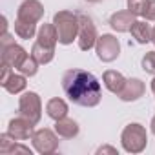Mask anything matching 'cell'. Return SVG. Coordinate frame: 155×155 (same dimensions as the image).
Segmentation results:
<instances>
[{"label":"cell","mask_w":155,"mask_h":155,"mask_svg":"<svg viewBox=\"0 0 155 155\" xmlns=\"http://www.w3.org/2000/svg\"><path fill=\"white\" fill-rule=\"evenodd\" d=\"M62 90L66 97L82 108H95L102 99V90L97 77L86 69L73 68L62 75Z\"/></svg>","instance_id":"cell-1"},{"label":"cell","mask_w":155,"mask_h":155,"mask_svg":"<svg viewBox=\"0 0 155 155\" xmlns=\"http://www.w3.org/2000/svg\"><path fill=\"white\" fill-rule=\"evenodd\" d=\"M53 24L57 28V35H58V44L62 46H69L73 44V40L79 37V15L73 11H58L53 17Z\"/></svg>","instance_id":"cell-2"},{"label":"cell","mask_w":155,"mask_h":155,"mask_svg":"<svg viewBox=\"0 0 155 155\" xmlns=\"http://www.w3.org/2000/svg\"><path fill=\"white\" fill-rule=\"evenodd\" d=\"M120 144L124 148V151L128 153H140L146 150L148 144V133L146 128L139 122H131L128 124L122 133H120Z\"/></svg>","instance_id":"cell-3"},{"label":"cell","mask_w":155,"mask_h":155,"mask_svg":"<svg viewBox=\"0 0 155 155\" xmlns=\"http://www.w3.org/2000/svg\"><path fill=\"white\" fill-rule=\"evenodd\" d=\"M18 115L28 119L31 124H38L42 119V101L38 93L28 91L18 99Z\"/></svg>","instance_id":"cell-4"},{"label":"cell","mask_w":155,"mask_h":155,"mask_svg":"<svg viewBox=\"0 0 155 155\" xmlns=\"http://www.w3.org/2000/svg\"><path fill=\"white\" fill-rule=\"evenodd\" d=\"M31 144H33V148H35L37 153H40V155H51V153H55L58 150L57 131H51L48 128H40V130L33 131Z\"/></svg>","instance_id":"cell-5"},{"label":"cell","mask_w":155,"mask_h":155,"mask_svg":"<svg viewBox=\"0 0 155 155\" xmlns=\"http://www.w3.org/2000/svg\"><path fill=\"white\" fill-rule=\"evenodd\" d=\"M97 28L93 24V20L84 15V13H79V37H77V40H79V48L82 51H90L91 48H95L97 44Z\"/></svg>","instance_id":"cell-6"},{"label":"cell","mask_w":155,"mask_h":155,"mask_svg":"<svg viewBox=\"0 0 155 155\" xmlns=\"http://www.w3.org/2000/svg\"><path fill=\"white\" fill-rule=\"evenodd\" d=\"M95 53H97L99 60H102V62H113V60H117L119 55H120L119 38H115L110 33L101 35L97 38V44H95Z\"/></svg>","instance_id":"cell-7"},{"label":"cell","mask_w":155,"mask_h":155,"mask_svg":"<svg viewBox=\"0 0 155 155\" xmlns=\"http://www.w3.org/2000/svg\"><path fill=\"white\" fill-rule=\"evenodd\" d=\"M42 17H44V6L38 0H24L17 9V18L29 24H37Z\"/></svg>","instance_id":"cell-8"},{"label":"cell","mask_w":155,"mask_h":155,"mask_svg":"<svg viewBox=\"0 0 155 155\" xmlns=\"http://www.w3.org/2000/svg\"><path fill=\"white\" fill-rule=\"evenodd\" d=\"M26 57H28V51L22 46L15 44V42H11V44L2 48V64L9 66L13 69H18Z\"/></svg>","instance_id":"cell-9"},{"label":"cell","mask_w":155,"mask_h":155,"mask_svg":"<svg viewBox=\"0 0 155 155\" xmlns=\"http://www.w3.org/2000/svg\"><path fill=\"white\" fill-rule=\"evenodd\" d=\"M144 91H146V86H144V82L140 79H128L124 88L120 90V93L117 97L122 102H135L144 95Z\"/></svg>","instance_id":"cell-10"},{"label":"cell","mask_w":155,"mask_h":155,"mask_svg":"<svg viewBox=\"0 0 155 155\" xmlns=\"http://www.w3.org/2000/svg\"><path fill=\"white\" fill-rule=\"evenodd\" d=\"M33 126H35V124H31L28 119L17 117V119H11V120H9V124H8V133H9L11 137H15L17 140H28V139H31V135H33Z\"/></svg>","instance_id":"cell-11"},{"label":"cell","mask_w":155,"mask_h":155,"mask_svg":"<svg viewBox=\"0 0 155 155\" xmlns=\"http://www.w3.org/2000/svg\"><path fill=\"white\" fill-rule=\"evenodd\" d=\"M133 22H135V15H133L130 9L117 11V13H113V15L110 17V26H111V29L117 31V33H126V31H130L131 26H133Z\"/></svg>","instance_id":"cell-12"},{"label":"cell","mask_w":155,"mask_h":155,"mask_svg":"<svg viewBox=\"0 0 155 155\" xmlns=\"http://www.w3.org/2000/svg\"><path fill=\"white\" fill-rule=\"evenodd\" d=\"M102 82H104V86H106L108 91L119 95L120 90H122L124 84H126V79H124L122 73H119V71H115V69H108V71H104V75H102Z\"/></svg>","instance_id":"cell-13"},{"label":"cell","mask_w":155,"mask_h":155,"mask_svg":"<svg viewBox=\"0 0 155 155\" xmlns=\"http://www.w3.org/2000/svg\"><path fill=\"white\" fill-rule=\"evenodd\" d=\"M55 131L62 139H73L79 135V124L69 117H62V119L55 120Z\"/></svg>","instance_id":"cell-14"},{"label":"cell","mask_w":155,"mask_h":155,"mask_svg":"<svg viewBox=\"0 0 155 155\" xmlns=\"http://www.w3.org/2000/svg\"><path fill=\"white\" fill-rule=\"evenodd\" d=\"M37 42H40L42 46H48V48H55L57 42H58V35H57V28L55 24H42L37 31Z\"/></svg>","instance_id":"cell-15"},{"label":"cell","mask_w":155,"mask_h":155,"mask_svg":"<svg viewBox=\"0 0 155 155\" xmlns=\"http://www.w3.org/2000/svg\"><path fill=\"white\" fill-rule=\"evenodd\" d=\"M46 113H48V117L53 119V120H58V119H62V117H68V104H66V101H62V99H58V97L49 99V101L46 102Z\"/></svg>","instance_id":"cell-16"},{"label":"cell","mask_w":155,"mask_h":155,"mask_svg":"<svg viewBox=\"0 0 155 155\" xmlns=\"http://www.w3.org/2000/svg\"><path fill=\"white\" fill-rule=\"evenodd\" d=\"M130 31H131V37H133L139 44H148V42H151V28H150V24H146L144 20H135Z\"/></svg>","instance_id":"cell-17"},{"label":"cell","mask_w":155,"mask_h":155,"mask_svg":"<svg viewBox=\"0 0 155 155\" xmlns=\"http://www.w3.org/2000/svg\"><path fill=\"white\" fill-rule=\"evenodd\" d=\"M26 86H28V82H26V75H17L15 71L11 73V77L2 84V88L8 91V93H11V95H17V93H20V91H24L26 90Z\"/></svg>","instance_id":"cell-18"},{"label":"cell","mask_w":155,"mask_h":155,"mask_svg":"<svg viewBox=\"0 0 155 155\" xmlns=\"http://www.w3.org/2000/svg\"><path fill=\"white\" fill-rule=\"evenodd\" d=\"M31 55L38 60V64H49L55 57V48H48L42 46L40 42H35L31 48Z\"/></svg>","instance_id":"cell-19"},{"label":"cell","mask_w":155,"mask_h":155,"mask_svg":"<svg viewBox=\"0 0 155 155\" xmlns=\"http://www.w3.org/2000/svg\"><path fill=\"white\" fill-rule=\"evenodd\" d=\"M37 24H29V22H24V20H15V33L18 38L22 40H29L37 35Z\"/></svg>","instance_id":"cell-20"},{"label":"cell","mask_w":155,"mask_h":155,"mask_svg":"<svg viewBox=\"0 0 155 155\" xmlns=\"http://www.w3.org/2000/svg\"><path fill=\"white\" fill-rule=\"evenodd\" d=\"M38 60L33 57V55H28L26 58H24V62L20 64V68H18V71L22 73V75H26V77H35L37 75V71H38Z\"/></svg>","instance_id":"cell-21"},{"label":"cell","mask_w":155,"mask_h":155,"mask_svg":"<svg viewBox=\"0 0 155 155\" xmlns=\"http://www.w3.org/2000/svg\"><path fill=\"white\" fill-rule=\"evenodd\" d=\"M142 69L150 75H155V51H148L144 57H142V62H140Z\"/></svg>","instance_id":"cell-22"},{"label":"cell","mask_w":155,"mask_h":155,"mask_svg":"<svg viewBox=\"0 0 155 155\" xmlns=\"http://www.w3.org/2000/svg\"><path fill=\"white\" fill-rule=\"evenodd\" d=\"M146 6H148V0H128V9L135 17H142Z\"/></svg>","instance_id":"cell-23"},{"label":"cell","mask_w":155,"mask_h":155,"mask_svg":"<svg viewBox=\"0 0 155 155\" xmlns=\"http://www.w3.org/2000/svg\"><path fill=\"white\" fill-rule=\"evenodd\" d=\"M15 137H11L8 131L6 133H2V135H0V153H2V155H8L9 153V150L13 148V144H15Z\"/></svg>","instance_id":"cell-24"},{"label":"cell","mask_w":155,"mask_h":155,"mask_svg":"<svg viewBox=\"0 0 155 155\" xmlns=\"http://www.w3.org/2000/svg\"><path fill=\"white\" fill-rule=\"evenodd\" d=\"M142 17L150 22H155V0H148V6H146Z\"/></svg>","instance_id":"cell-25"},{"label":"cell","mask_w":155,"mask_h":155,"mask_svg":"<svg viewBox=\"0 0 155 155\" xmlns=\"http://www.w3.org/2000/svg\"><path fill=\"white\" fill-rule=\"evenodd\" d=\"M11 73H13V68H9V66H6V64H2V79H0V84H4L9 77H11Z\"/></svg>","instance_id":"cell-26"},{"label":"cell","mask_w":155,"mask_h":155,"mask_svg":"<svg viewBox=\"0 0 155 155\" xmlns=\"http://www.w3.org/2000/svg\"><path fill=\"white\" fill-rule=\"evenodd\" d=\"M17 151H22V153H29V155H31V150H29L28 146H22V144H17V142H15L13 148L9 150V153H17Z\"/></svg>","instance_id":"cell-27"},{"label":"cell","mask_w":155,"mask_h":155,"mask_svg":"<svg viewBox=\"0 0 155 155\" xmlns=\"http://www.w3.org/2000/svg\"><path fill=\"white\" fill-rule=\"evenodd\" d=\"M101 153H111V155H117L119 151H117L113 146H101V148L97 150V155H101Z\"/></svg>","instance_id":"cell-28"},{"label":"cell","mask_w":155,"mask_h":155,"mask_svg":"<svg viewBox=\"0 0 155 155\" xmlns=\"http://www.w3.org/2000/svg\"><path fill=\"white\" fill-rule=\"evenodd\" d=\"M150 126H151V133H153V135H155V117H153V119H151V124H150Z\"/></svg>","instance_id":"cell-29"},{"label":"cell","mask_w":155,"mask_h":155,"mask_svg":"<svg viewBox=\"0 0 155 155\" xmlns=\"http://www.w3.org/2000/svg\"><path fill=\"white\" fill-rule=\"evenodd\" d=\"M151 91H153V95H155V77H153V81H151Z\"/></svg>","instance_id":"cell-30"},{"label":"cell","mask_w":155,"mask_h":155,"mask_svg":"<svg viewBox=\"0 0 155 155\" xmlns=\"http://www.w3.org/2000/svg\"><path fill=\"white\" fill-rule=\"evenodd\" d=\"M151 42H153V44H155V28H153V29H151Z\"/></svg>","instance_id":"cell-31"},{"label":"cell","mask_w":155,"mask_h":155,"mask_svg":"<svg viewBox=\"0 0 155 155\" xmlns=\"http://www.w3.org/2000/svg\"><path fill=\"white\" fill-rule=\"evenodd\" d=\"M84 2H90V4H97V2H101V0H84Z\"/></svg>","instance_id":"cell-32"}]
</instances>
